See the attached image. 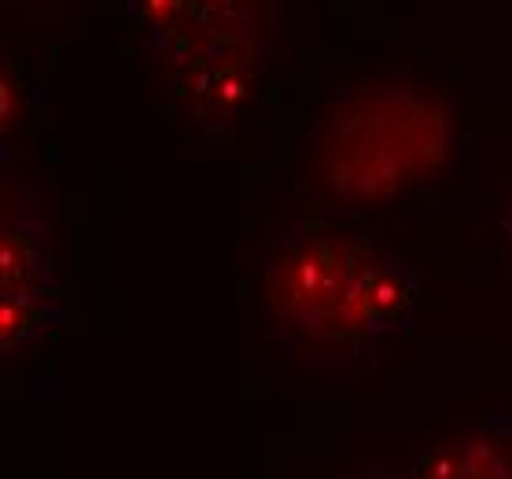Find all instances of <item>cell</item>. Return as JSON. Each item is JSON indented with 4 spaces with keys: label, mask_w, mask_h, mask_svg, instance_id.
Instances as JSON below:
<instances>
[{
    "label": "cell",
    "mask_w": 512,
    "mask_h": 479,
    "mask_svg": "<svg viewBox=\"0 0 512 479\" xmlns=\"http://www.w3.org/2000/svg\"><path fill=\"white\" fill-rule=\"evenodd\" d=\"M424 269L376 240L365 225L306 211L284 196L266 258L269 343L310 365L373 362L376 347L409 332Z\"/></svg>",
    "instance_id": "1"
},
{
    "label": "cell",
    "mask_w": 512,
    "mask_h": 479,
    "mask_svg": "<svg viewBox=\"0 0 512 479\" xmlns=\"http://www.w3.org/2000/svg\"><path fill=\"white\" fill-rule=\"evenodd\" d=\"M67 281L52 240V181L34 174L0 211V351L23 354L59 325Z\"/></svg>",
    "instance_id": "2"
},
{
    "label": "cell",
    "mask_w": 512,
    "mask_h": 479,
    "mask_svg": "<svg viewBox=\"0 0 512 479\" xmlns=\"http://www.w3.org/2000/svg\"><path fill=\"white\" fill-rule=\"evenodd\" d=\"M277 48L258 26L199 30L181 52L163 59L166 89L203 148H225L266 82Z\"/></svg>",
    "instance_id": "3"
},
{
    "label": "cell",
    "mask_w": 512,
    "mask_h": 479,
    "mask_svg": "<svg viewBox=\"0 0 512 479\" xmlns=\"http://www.w3.org/2000/svg\"><path fill=\"white\" fill-rule=\"evenodd\" d=\"M413 479H512L501 443L479 424L461 443H443L413 465Z\"/></svg>",
    "instance_id": "4"
},
{
    "label": "cell",
    "mask_w": 512,
    "mask_h": 479,
    "mask_svg": "<svg viewBox=\"0 0 512 479\" xmlns=\"http://www.w3.org/2000/svg\"><path fill=\"white\" fill-rule=\"evenodd\" d=\"M129 15H133V26L140 30L144 45L159 59H170L199 34L192 0H129Z\"/></svg>",
    "instance_id": "5"
},
{
    "label": "cell",
    "mask_w": 512,
    "mask_h": 479,
    "mask_svg": "<svg viewBox=\"0 0 512 479\" xmlns=\"http://www.w3.org/2000/svg\"><path fill=\"white\" fill-rule=\"evenodd\" d=\"M199 30H225V26H258L251 0H192Z\"/></svg>",
    "instance_id": "6"
},
{
    "label": "cell",
    "mask_w": 512,
    "mask_h": 479,
    "mask_svg": "<svg viewBox=\"0 0 512 479\" xmlns=\"http://www.w3.org/2000/svg\"><path fill=\"white\" fill-rule=\"evenodd\" d=\"M479 424L498 439L505 457H509V465H512V406H494Z\"/></svg>",
    "instance_id": "7"
},
{
    "label": "cell",
    "mask_w": 512,
    "mask_h": 479,
    "mask_svg": "<svg viewBox=\"0 0 512 479\" xmlns=\"http://www.w3.org/2000/svg\"><path fill=\"white\" fill-rule=\"evenodd\" d=\"M501 229H505V236H509V244H512V203H509V211H505V218H501Z\"/></svg>",
    "instance_id": "8"
},
{
    "label": "cell",
    "mask_w": 512,
    "mask_h": 479,
    "mask_svg": "<svg viewBox=\"0 0 512 479\" xmlns=\"http://www.w3.org/2000/svg\"><path fill=\"white\" fill-rule=\"evenodd\" d=\"M350 479H354V476H350Z\"/></svg>",
    "instance_id": "9"
}]
</instances>
